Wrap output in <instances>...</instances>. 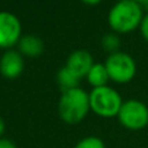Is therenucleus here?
I'll return each instance as SVG.
<instances>
[{"mask_svg": "<svg viewBox=\"0 0 148 148\" xmlns=\"http://www.w3.org/2000/svg\"><path fill=\"white\" fill-rule=\"evenodd\" d=\"M78 83H79V78H77L66 68H62V69L59 70V73H57V84H59L60 90L62 92L77 88Z\"/></svg>", "mask_w": 148, "mask_h": 148, "instance_id": "9b49d317", "label": "nucleus"}, {"mask_svg": "<svg viewBox=\"0 0 148 148\" xmlns=\"http://www.w3.org/2000/svg\"><path fill=\"white\" fill-rule=\"evenodd\" d=\"M92 65H94L92 55L86 49H77L69 55L65 68L72 72L77 78L81 79L82 77H86L88 74Z\"/></svg>", "mask_w": 148, "mask_h": 148, "instance_id": "0eeeda50", "label": "nucleus"}, {"mask_svg": "<svg viewBox=\"0 0 148 148\" xmlns=\"http://www.w3.org/2000/svg\"><path fill=\"white\" fill-rule=\"evenodd\" d=\"M134 1H135V3H138L139 5H142V4H143V3H144V1H147V0H134Z\"/></svg>", "mask_w": 148, "mask_h": 148, "instance_id": "a211bd4d", "label": "nucleus"}, {"mask_svg": "<svg viewBox=\"0 0 148 148\" xmlns=\"http://www.w3.org/2000/svg\"><path fill=\"white\" fill-rule=\"evenodd\" d=\"M117 1H125V0H117Z\"/></svg>", "mask_w": 148, "mask_h": 148, "instance_id": "6ab92c4d", "label": "nucleus"}, {"mask_svg": "<svg viewBox=\"0 0 148 148\" xmlns=\"http://www.w3.org/2000/svg\"><path fill=\"white\" fill-rule=\"evenodd\" d=\"M4 131H5V123H4V121H3V118L0 117V138H1V135L4 134Z\"/></svg>", "mask_w": 148, "mask_h": 148, "instance_id": "dca6fc26", "label": "nucleus"}, {"mask_svg": "<svg viewBox=\"0 0 148 148\" xmlns=\"http://www.w3.org/2000/svg\"><path fill=\"white\" fill-rule=\"evenodd\" d=\"M117 117L123 127L142 130L148 125V105L138 99H129L122 103Z\"/></svg>", "mask_w": 148, "mask_h": 148, "instance_id": "39448f33", "label": "nucleus"}, {"mask_svg": "<svg viewBox=\"0 0 148 148\" xmlns=\"http://www.w3.org/2000/svg\"><path fill=\"white\" fill-rule=\"evenodd\" d=\"M109 78L116 83H127L136 74V62L129 53L117 51L109 53L104 62Z\"/></svg>", "mask_w": 148, "mask_h": 148, "instance_id": "20e7f679", "label": "nucleus"}, {"mask_svg": "<svg viewBox=\"0 0 148 148\" xmlns=\"http://www.w3.org/2000/svg\"><path fill=\"white\" fill-rule=\"evenodd\" d=\"M0 148H16V146L12 140H9V139L0 138Z\"/></svg>", "mask_w": 148, "mask_h": 148, "instance_id": "2eb2a0df", "label": "nucleus"}, {"mask_svg": "<svg viewBox=\"0 0 148 148\" xmlns=\"http://www.w3.org/2000/svg\"><path fill=\"white\" fill-rule=\"evenodd\" d=\"M101 44L104 47L105 51L110 52H117L118 48L121 46V40H120V36L117 34H113V33H109V34H105L101 39Z\"/></svg>", "mask_w": 148, "mask_h": 148, "instance_id": "f8f14e48", "label": "nucleus"}, {"mask_svg": "<svg viewBox=\"0 0 148 148\" xmlns=\"http://www.w3.org/2000/svg\"><path fill=\"white\" fill-rule=\"evenodd\" d=\"M83 3H86V4H90V5H94V4H97V3H100L101 0H82Z\"/></svg>", "mask_w": 148, "mask_h": 148, "instance_id": "f3484780", "label": "nucleus"}, {"mask_svg": "<svg viewBox=\"0 0 148 148\" xmlns=\"http://www.w3.org/2000/svg\"><path fill=\"white\" fill-rule=\"evenodd\" d=\"M86 77H87L88 83L91 84L94 88L108 86L107 83L110 79L109 74H108V70H107V68H105L104 64H94Z\"/></svg>", "mask_w": 148, "mask_h": 148, "instance_id": "9d476101", "label": "nucleus"}, {"mask_svg": "<svg viewBox=\"0 0 148 148\" xmlns=\"http://www.w3.org/2000/svg\"><path fill=\"white\" fill-rule=\"evenodd\" d=\"M18 49L21 53L29 57H36L43 53L44 44L40 38L35 35H26L22 36L18 42Z\"/></svg>", "mask_w": 148, "mask_h": 148, "instance_id": "1a4fd4ad", "label": "nucleus"}, {"mask_svg": "<svg viewBox=\"0 0 148 148\" xmlns=\"http://www.w3.org/2000/svg\"><path fill=\"white\" fill-rule=\"evenodd\" d=\"M139 29H140V33H142V35H143V38L148 42V13H144Z\"/></svg>", "mask_w": 148, "mask_h": 148, "instance_id": "4468645a", "label": "nucleus"}, {"mask_svg": "<svg viewBox=\"0 0 148 148\" xmlns=\"http://www.w3.org/2000/svg\"><path fill=\"white\" fill-rule=\"evenodd\" d=\"M143 9L134 0L117 1L108 13V23L116 33H130L140 26Z\"/></svg>", "mask_w": 148, "mask_h": 148, "instance_id": "f257e3e1", "label": "nucleus"}, {"mask_svg": "<svg viewBox=\"0 0 148 148\" xmlns=\"http://www.w3.org/2000/svg\"><path fill=\"white\" fill-rule=\"evenodd\" d=\"M90 109V96L84 90L77 87L61 94L59 101V114L64 122L77 125L86 117Z\"/></svg>", "mask_w": 148, "mask_h": 148, "instance_id": "f03ea898", "label": "nucleus"}, {"mask_svg": "<svg viewBox=\"0 0 148 148\" xmlns=\"http://www.w3.org/2000/svg\"><path fill=\"white\" fill-rule=\"evenodd\" d=\"M90 108L100 117H114L118 114L123 100L114 88L109 86L96 87L88 94Z\"/></svg>", "mask_w": 148, "mask_h": 148, "instance_id": "7ed1b4c3", "label": "nucleus"}, {"mask_svg": "<svg viewBox=\"0 0 148 148\" xmlns=\"http://www.w3.org/2000/svg\"><path fill=\"white\" fill-rule=\"evenodd\" d=\"M21 39V22L9 12H0V48H10Z\"/></svg>", "mask_w": 148, "mask_h": 148, "instance_id": "423d86ee", "label": "nucleus"}, {"mask_svg": "<svg viewBox=\"0 0 148 148\" xmlns=\"http://www.w3.org/2000/svg\"><path fill=\"white\" fill-rule=\"evenodd\" d=\"M23 70V60L20 52L8 49L0 59V73L5 78H17Z\"/></svg>", "mask_w": 148, "mask_h": 148, "instance_id": "6e6552de", "label": "nucleus"}, {"mask_svg": "<svg viewBox=\"0 0 148 148\" xmlns=\"http://www.w3.org/2000/svg\"><path fill=\"white\" fill-rule=\"evenodd\" d=\"M73 148H105V144L97 136H86L81 139Z\"/></svg>", "mask_w": 148, "mask_h": 148, "instance_id": "ddd939ff", "label": "nucleus"}]
</instances>
